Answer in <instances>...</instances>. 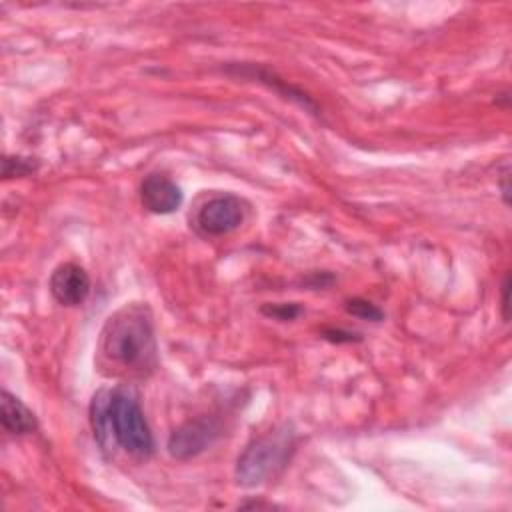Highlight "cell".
Listing matches in <instances>:
<instances>
[{
  "instance_id": "6",
  "label": "cell",
  "mask_w": 512,
  "mask_h": 512,
  "mask_svg": "<svg viewBox=\"0 0 512 512\" xmlns=\"http://www.w3.org/2000/svg\"><path fill=\"white\" fill-rule=\"evenodd\" d=\"M50 292L62 306H80L90 294L88 272L74 262L56 266L50 276Z\"/></svg>"
},
{
  "instance_id": "11",
  "label": "cell",
  "mask_w": 512,
  "mask_h": 512,
  "mask_svg": "<svg viewBox=\"0 0 512 512\" xmlns=\"http://www.w3.org/2000/svg\"><path fill=\"white\" fill-rule=\"evenodd\" d=\"M262 312L270 318L286 322V320H294L300 314V306H296V304H266V306H262Z\"/></svg>"
},
{
  "instance_id": "9",
  "label": "cell",
  "mask_w": 512,
  "mask_h": 512,
  "mask_svg": "<svg viewBox=\"0 0 512 512\" xmlns=\"http://www.w3.org/2000/svg\"><path fill=\"white\" fill-rule=\"evenodd\" d=\"M344 308H346L348 314H352V316H356V318H362V320L380 322V320L384 318L382 310H380L376 304H372V302H368V300H364V298H352V300L346 302Z\"/></svg>"
},
{
  "instance_id": "4",
  "label": "cell",
  "mask_w": 512,
  "mask_h": 512,
  "mask_svg": "<svg viewBox=\"0 0 512 512\" xmlns=\"http://www.w3.org/2000/svg\"><path fill=\"white\" fill-rule=\"evenodd\" d=\"M222 434V422L214 414L192 418L178 426L168 438V452L176 460H188L204 452Z\"/></svg>"
},
{
  "instance_id": "5",
  "label": "cell",
  "mask_w": 512,
  "mask_h": 512,
  "mask_svg": "<svg viewBox=\"0 0 512 512\" xmlns=\"http://www.w3.org/2000/svg\"><path fill=\"white\" fill-rule=\"evenodd\" d=\"M244 202L234 194H218L202 204L196 214V226L204 236H224L236 230L244 220Z\"/></svg>"
},
{
  "instance_id": "13",
  "label": "cell",
  "mask_w": 512,
  "mask_h": 512,
  "mask_svg": "<svg viewBox=\"0 0 512 512\" xmlns=\"http://www.w3.org/2000/svg\"><path fill=\"white\" fill-rule=\"evenodd\" d=\"M508 292H510V276H506L504 284H502V312H504V320H508Z\"/></svg>"
},
{
  "instance_id": "8",
  "label": "cell",
  "mask_w": 512,
  "mask_h": 512,
  "mask_svg": "<svg viewBox=\"0 0 512 512\" xmlns=\"http://www.w3.org/2000/svg\"><path fill=\"white\" fill-rule=\"evenodd\" d=\"M0 420L6 432L22 436L30 434L38 428L36 416L32 410H28L20 398L12 396L8 390H2V400H0Z\"/></svg>"
},
{
  "instance_id": "12",
  "label": "cell",
  "mask_w": 512,
  "mask_h": 512,
  "mask_svg": "<svg viewBox=\"0 0 512 512\" xmlns=\"http://www.w3.org/2000/svg\"><path fill=\"white\" fill-rule=\"evenodd\" d=\"M324 338L332 340V342H352V340H360L356 338V334L352 332H346V330H324Z\"/></svg>"
},
{
  "instance_id": "2",
  "label": "cell",
  "mask_w": 512,
  "mask_h": 512,
  "mask_svg": "<svg viewBox=\"0 0 512 512\" xmlns=\"http://www.w3.org/2000/svg\"><path fill=\"white\" fill-rule=\"evenodd\" d=\"M296 448V432L290 424H280L254 438L236 460V482L252 488L274 478L288 464Z\"/></svg>"
},
{
  "instance_id": "7",
  "label": "cell",
  "mask_w": 512,
  "mask_h": 512,
  "mask_svg": "<svg viewBox=\"0 0 512 512\" xmlns=\"http://www.w3.org/2000/svg\"><path fill=\"white\" fill-rule=\"evenodd\" d=\"M140 202L152 214H172L182 204V190L172 178L152 172L140 184Z\"/></svg>"
},
{
  "instance_id": "1",
  "label": "cell",
  "mask_w": 512,
  "mask_h": 512,
  "mask_svg": "<svg viewBox=\"0 0 512 512\" xmlns=\"http://www.w3.org/2000/svg\"><path fill=\"white\" fill-rule=\"evenodd\" d=\"M96 364L110 378H146L158 366L152 312L146 304H124L102 326Z\"/></svg>"
},
{
  "instance_id": "3",
  "label": "cell",
  "mask_w": 512,
  "mask_h": 512,
  "mask_svg": "<svg viewBox=\"0 0 512 512\" xmlns=\"http://www.w3.org/2000/svg\"><path fill=\"white\" fill-rule=\"evenodd\" d=\"M108 416L114 448L118 446L134 458H148L154 452L152 430L132 390L124 386L110 390Z\"/></svg>"
},
{
  "instance_id": "10",
  "label": "cell",
  "mask_w": 512,
  "mask_h": 512,
  "mask_svg": "<svg viewBox=\"0 0 512 512\" xmlns=\"http://www.w3.org/2000/svg\"><path fill=\"white\" fill-rule=\"evenodd\" d=\"M30 158H10V156H6L4 158V168H2V174H4V178H10V176H26V174H30L34 168H36V164L34 162H28Z\"/></svg>"
}]
</instances>
